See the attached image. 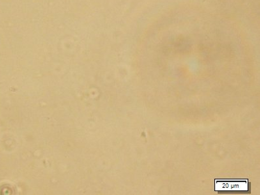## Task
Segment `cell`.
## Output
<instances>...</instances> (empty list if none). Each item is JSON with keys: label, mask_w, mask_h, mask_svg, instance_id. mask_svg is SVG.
Returning <instances> with one entry per match:
<instances>
[{"label": "cell", "mask_w": 260, "mask_h": 195, "mask_svg": "<svg viewBox=\"0 0 260 195\" xmlns=\"http://www.w3.org/2000/svg\"><path fill=\"white\" fill-rule=\"evenodd\" d=\"M215 191L220 192H243L250 193L248 180H215Z\"/></svg>", "instance_id": "obj_1"}]
</instances>
